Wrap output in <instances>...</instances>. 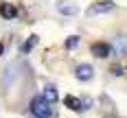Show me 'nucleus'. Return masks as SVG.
Instances as JSON below:
<instances>
[{"instance_id": "nucleus-3", "label": "nucleus", "mask_w": 127, "mask_h": 118, "mask_svg": "<svg viewBox=\"0 0 127 118\" xmlns=\"http://www.w3.org/2000/svg\"><path fill=\"white\" fill-rule=\"evenodd\" d=\"M90 52H92L94 57L107 59V57L112 55V46H110V44H105V42H96V44H92V46H90Z\"/></svg>"}, {"instance_id": "nucleus-10", "label": "nucleus", "mask_w": 127, "mask_h": 118, "mask_svg": "<svg viewBox=\"0 0 127 118\" xmlns=\"http://www.w3.org/2000/svg\"><path fill=\"white\" fill-rule=\"evenodd\" d=\"M42 96H44L46 101H51L53 105L57 103V98H59V94H57V90H55L53 85H46V88H44V94H42Z\"/></svg>"}, {"instance_id": "nucleus-9", "label": "nucleus", "mask_w": 127, "mask_h": 118, "mask_svg": "<svg viewBox=\"0 0 127 118\" xmlns=\"http://www.w3.org/2000/svg\"><path fill=\"white\" fill-rule=\"evenodd\" d=\"M37 42H39V37H37V35H31V37H29V39L24 42V44H22V48H20V50H22V55H29V52L35 48V44H37Z\"/></svg>"}, {"instance_id": "nucleus-12", "label": "nucleus", "mask_w": 127, "mask_h": 118, "mask_svg": "<svg viewBox=\"0 0 127 118\" xmlns=\"http://www.w3.org/2000/svg\"><path fill=\"white\" fill-rule=\"evenodd\" d=\"M112 74L121 77V74H123V68H121V66H112Z\"/></svg>"}, {"instance_id": "nucleus-2", "label": "nucleus", "mask_w": 127, "mask_h": 118, "mask_svg": "<svg viewBox=\"0 0 127 118\" xmlns=\"http://www.w3.org/2000/svg\"><path fill=\"white\" fill-rule=\"evenodd\" d=\"M114 9H116V2H112V0H101V2H94V4H90L88 15H101V13H112Z\"/></svg>"}, {"instance_id": "nucleus-11", "label": "nucleus", "mask_w": 127, "mask_h": 118, "mask_svg": "<svg viewBox=\"0 0 127 118\" xmlns=\"http://www.w3.org/2000/svg\"><path fill=\"white\" fill-rule=\"evenodd\" d=\"M77 46H79V37H77V35H70V37L66 39V48H68V50H72Z\"/></svg>"}, {"instance_id": "nucleus-5", "label": "nucleus", "mask_w": 127, "mask_h": 118, "mask_svg": "<svg viewBox=\"0 0 127 118\" xmlns=\"http://www.w3.org/2000/svg\"><path fill=\"white\" fill-rule=\"evenodd\" d=\"M0 15H2L4 20H15V18H18V9L13 7L11 2H2V4H0Z\"/></svg>"}, {"instance_id": "nucleus-14", "label": "nucleus", "mask_w": 127, "mask_h": 118, "mask_svg": "<svg viewBox=\"0 0 127 118\" xmlns=\"http://www.w3.org/2000/svg\"><path fill=\"white\" fill-rule=\"evenodd\" d=\"M107 118H114V116H107Z\"/></svg>"}, {"instance_id": "nucleus-13", "label": "nucleus", "mask_w": 127, "mask_h": 118, "mask_svg": "<svg viewBox=\"0 0 127 118\" xmlns=\"http://www.w3.org/2000/svg\"><path fill=\"white\" fill-rule=\"evenodd\" d=\"M2 52H4V44H0V57H2Z\"/></svg>"}, {"instance_id": "nucleus-8", "label": "nucleus", "mask_w": 127, "mask_h": 118, "mask_svg": "<svg viewBox=\"0 0 127 118\" xmlns=\"http://www.w3.org/2000/svg\"><path fill=\"white\" fill-rule=\"evenodd\" d=\"M64 103H66L68 109H72V112H81V98H77V96H66Z\"/></svg>"}, {"instance_id": "nucleus-1", "label": "nucleus", "mask_w": 127, "mask_h": 118, "mask_svg": "<svg viewBox=\"0 0 127 118\" xmlns=\"http://www.w3.org/2000/svg\"><path fill=\"white\" fill-rule=\"evenodd\" d=\"M29 109H31L33 118H57L53 103L46 101L44 96H35V98L31 101V107H29Z\"/></svg>"}, {"instance_id": "nucleus-4", "label": "nucleus", "mask_w": 127, "mask_h": 118, "mask_svg": "<svg viewBox=\"0 0 127 118\" xmlns=\"http://www.w3.org/2000/svg\"><path fill=\"white\" fill-rule=\"evenodd\" d=\"M75 77L79 79V81H90V79L94 77V68L90 64H79L75 68Z\"/></svg>"}, {"instance_id": "nucleus-7", "label": "nucleus", "mask_w": 127, "mask_h": 118, "mask_svg": "<svg viewBox=\"0 0 127 118\" xmlns=\"http://www.w3.org/2000/svg\"><path fill=\"white\" fill-rule=\"evenodd\" d=\"M114 50L121 57H127V35H118L114 39Z\"/></svg>"}, {"instance_id": "nucleus-6", "label": "nucleus", "mask_w": 127, "mask_h": 118, "mask_svg": "<svg viewBox=\"0 0 127 118\" xmlns=\"http://www.w3.org/2000/svg\"><path fill=\"white\" fill-rule=\"evenodd\" d=\"M57 11L62 13V15H75L79 9H77L75 2H68V0H62V2H57Z\"/></svg>"}]
</instances>
